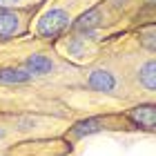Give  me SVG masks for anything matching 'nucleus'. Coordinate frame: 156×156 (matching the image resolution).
Listing matches in <instances>:
<instances>
[{
    "label": "nucleus",
    "instance_id": "nucleus-1",
    "mask_svg": "<svg viewBox=\"0 0 156 156\" xmlns=\"http://www.w3.org/2000/svg\"><path fill=\"white\" fill-rule=\"evenodd\" d=\"M69 25V16L62 9H51L38 20V34L45 38H54Z\"/></svg>",
    "mask_w": 156,
    "mask_h": 156
},
{
    "label": "nucleus",
    "instance_id": "nucleus-2",
    "mask_svg": "<svg viewBox=\"0 0 156 156\" xmlns=\"http://www.w3.org/2000/svg\"><path fill=\"white\" fill-rule=\"evenodd\" d=\"M132 120L138 123L140 127L152 129V127L156 125V107H154V105H140V107H134L132 109Z\"/></svg>",
    "mask_w": 156,
    "mask_h": 156
},
{
    "label": "nucleus",
    "instance_id": "nucleus-3",
    "mask_svg": "<svg viewBox=\"0 0 156 156\" xmlns=\"http://www.w3.org/2000/svg\"><path fill=\"white\" fill-rule=\"evenodd\" d=\"M89 87L96 89V91H112L116 87V80H114V76H112L109 72L96 69V72L89 76Z\"/></svg>",
    "mask_w": 156,
    "mask_h": 156
},
{
    "label": "nucleus",
    "instance_id": "nucleus-4",
    "mask_svg": "<svg viewBox=\"0 0 156 156\" xmlns=\"http://www.w3.org/2000/svg\"><path fill=\"white\" fill-rule=\"evenodd\" d=\"M18 13H13L9 9L0 11V36L7 38V36H13V34L18 31Z\"/></svg>",
    "mask_w": 156,
    "mask_h": 156
},
{
    "label": "nucleus",
    "instance_id": "nucleus-5",
    "mask_svg": "<svg viewBox=\"0 0 156 156\" xmlns=\"http://www.w3.org/2000/svg\"><path fill=\"white\" fill-rule=\"evenodd\" d=\"M27 69H29L31 74H47V72L54 69V62L42 54H34V56L27 58Z\"/></svg>",
    "mask_w": 156,
    "mask_h": 156
},
{
    "label": "nucleus",
    "instance_id": "nucleus-6",
    "mask_svg": "<svg viewBox=\"0 0 156 156\" xmlns=\"http://www.w3.org/2000/svg\"><path fill=\"white\" fill-rule=\"evenodd\" d=\"M138 78H140V83H143L150 91H154L156 89V62L154 60L145 62V65L140 67V72H138Z\"/></svg>",
    "mask_w": 156,
    "mask_h": 156
},
{
    "label": "nucleus",
    "instance_id": "nucleus-7",
    "mask_svg": "<svg viewBox=\"0 0 156 156\" xmlns=\"http://www.w3.org/2000/svg\"><path fill=\"white\" fill-rule=\"evenodd\" d=\"M98 23H101V11H98V9H91V11H87V13H83V16L76 20L74 27H76L78 31H85V29L96 27Z\"/></svg>",
    "mask_w": 156,
    "mask_h": 156
},
{
    "label": "nucleus",
    "instance_id": "nucleus-8",
    "mask_svg": "<svg viewBox=\"0 0 156 156\" xmlns=\"http://www.w3.org/2000/svg\"><path fill=\"white\" fill-rule=\"evenodd\" d=\"M25 80H29L27 72H20V69H0V83L18 85V83H25Z\"/></svg>",
    "mask_w": 156,
    "mask_h": 156
},
{
    "label": "nucleus",
    "instance_id": "nucleus-9",
    "mask_svg": "<svg viewBox=\"0 0 156 156\" xmlns=\"http://www.w3.org/2000/svg\"><path fill=\"white\" fill-rule=\"evenodd\" d=\"M101 129V120L96 118H89V120H83L74 127V134L76 136H85V134H91V132H98Z\"/></svg>",
    "mask_w": 156,
    "mask_h": 156
},
{
    "label": "nucleus",
    "instance_id": "nucleus-10",
    "mask_svg": "<svg viewBox=\"0 0 156 156\" xmlns=\"http://www.w3.org/2000/svg\"><path fill=\"white\" fill-rule=\"evenodd\" d=\"M13 2H18V0H0V7H5V5H13Z\"/></svg>",
    "mask_w": 156,
    "mask_h": 156
}]
</instances>
